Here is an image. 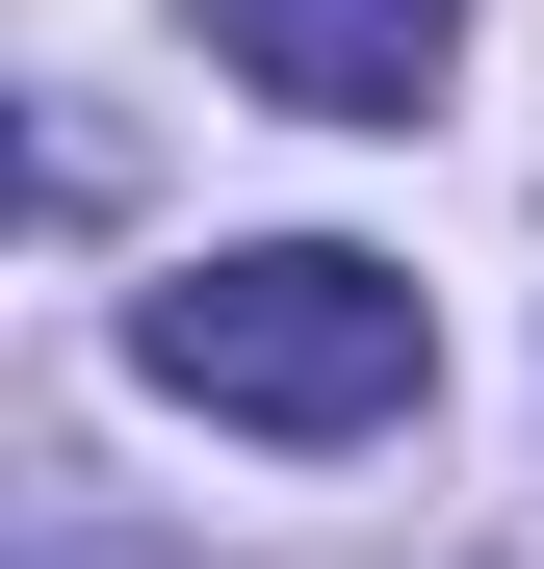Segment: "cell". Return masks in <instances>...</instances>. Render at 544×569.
Listing matches in <instances>:
<instances>
[{
  "label": "cell",
  "instance_id": "6da1fadb",
  "mask_svg": "<svg viewBox=\"0 0 544 569\" xmlns=\"http://www.w3.org/2000/svg\"><path fill=\"white\" fill-rule=\"evenodd\" d=\"M130 362L181 415H234V440H389L441 389V311H415V259H363V233H259V259H181Z\"/></svg>",
  "mask_w": 544,
  "mask_h": 569
},
{
  "label": "cell",
  "instance_id": "7a4b0ae2",
  "mask_svg": "<svg viewBox=\"0 0 544 569\" xmlns=\"http://www.w3.org/2000/svg\"><path fill=\"white\" fill-rule=\"evenodd\" d=\"M208 52L259 104H311V130H415L441 52H467V0H208Z\"/></svg>",
  "mask_w": 544,
  "mask_h": 569
}]
</instances>
